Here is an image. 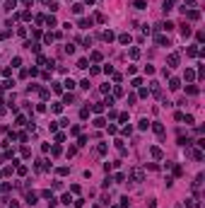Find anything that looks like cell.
I'll return each instance as SVG.
<instances>
[{
    "mask_svg": "<svg viewBox=\"0 0 205 208\" xmlns=\"http://www.w3.org/2000/svg\"><path fill=\"white\" fill-rule=\"evenodd\" d=\"M97 152H99V155H106V152H109V145H106V143H99V145H97Z\"/></svg>",
    "mask_w": 205,
    "mask_h": 208,
    "instance_id": "obj_13",
    "label": "cell"
},
{
    "mask_svg": "<svg viewBox=\"0 0 205 208\" xmlns=\"http://www.w3.org/2000/svg\"><path fill=\"white\" fill-rule=\"evenodd\" d=\"M27 172H29V170H27V167H24V165H17V174H19V177H24V174H27Z\"/></svg>",
    "mask_w": 205,
    "mask_h": 208,
    "instance_id": "obj_29",
    "label": "cell"
},
{
    "mask_svg": "<svg viewBox=\"0 0 205 208\" xmlns=\"http://www.w3.org/2000/svg\"><path fill=\"white\" fill-rule=\"evenodd\" d=\"M145 73L147 75H154V65H145Z\"/></svg>",
    "mask_w": 205,
    "mask_h": 208,
    "instance_id": "obj_42",
    "label": "cell"
},
{
    "mask_svg": "<svg viewBox=\"0 0 205 208\" xmlns=\"http://www.w3.org/2000/svg\"><path fill=\"white\" fill-rule=\"evenodd\" d=\"M92 208H99V206H92Z\"/></svg>",
    "mask_w": 205,
    "mask_h": 208,
    "instance_id": "obj_49",
    "label": "cell"
},
{
    "mask_svg": "<svg viewBox=\"0 0 205 208\" xmlns=\"http://www.w3.org/2000/svg\"><path fill=\"white\" fill-rule=\"evenodd\" d=\"M181 36H183V39H188V36H191V27H188L186 22L181 24Z\"/></svg>",
    "mask_w": 205,
    "mask_h": 208,
    "instance_id": "obj_9",
    "label": "cell"
},
{
    "mask_svg": "<svg viewBox=\"0 0 205 208\" xmlns=\"http://www.w3.org/2000/svg\"><path fill=\"white\" fill-rule=\"evenodd\" d=\"M193 160H198V162H200V160H203V152H200V150H193Z\"/></svg>",
    "mask_w": 205,
    "mask_h": 208,
    "instance_id": "obj_38",
    "label": "cell"
},
{
    "mask_svg": "<svg viewBox=\"0 0 205 208\" xmlns=\"http://www.w3.org/2000/svg\"><path fill=\"white\" fill-rule=\"evenodd\" d=\"M179 87H181L179 78H172V80H169V90H172V92H176V90H179Z\"/></svg>",
    "mask_w": 205,
    "mask_h": 208,
    "instance_id": "obj_5",
    "label": "cell"
},
{
    "mask_svg": "<svg viewBox=\"0 0 205 208\" xmlns=\"http://www.w3.org/2000/svg\"><path fill=\"white\" fill-rule=\"evenodd\" d=\"M72 203H75V208H82L85 206V198H77V201H72Z\"/></svg>",
    "mask_w": 205,
    "mask_h": 208,
    "instance_id": "obj_45",
    "label": "cell"
},
{
    "mask_svg": "<svg viewBox=\"0 0 205 208\" xmlns=\"http://www.w3.org/2000/svg\"><path fill=\"white\" fill-rule=\"evenodd\" d=\"M128 56H131L133 61H135V58H140V49H131V51H128Z\"/></svg>",
    "mask_w": 205,
    "mask_h": 208,
    "instance_id": "obj_25",
    "label": "cell"
},
{
    "mask_svg": "<svg viewBox=\"0 0 205 208\" xmlns=\"http://www.w3.org/2000/svg\"><path fill=\"white\" fill-rule=\"evenodd\" d=\"M186 92H188V95H198V87H195V85H188Z\"/></svg>",
    "mask_w": 205,
    "mask_h": 208,
    "instance_id": "obj_32",
    "label": "cell"
},
{
    "mask_svg": "<svg viewBox=\"0 0 205 208\" xmlns=\"http://www.w3.org/2000/svg\"><path fill=\"white\" fill-rule=\"evenodd\" d=\"M60 203L70 206V203H72V196H70V194H63V196H60Z\"/></svg>",
    "mask_w": 205,
    "mask_h": 208,
    "instance_id": "obj_16",
    "label": "cell"
},
{
    "mask_svg": "<svg viewBox=\"0 0 205 208\" xmlns=\"http://www.w3.org/2000/svg\"><path fill=\"white\" fill-rule=\"evenodd\" d=\"M131 177H133V182H145V174H142V170H131Z\"/></svg>",
    "mask_w": 205,
    "mask_h": 208,
    "instance_id": "obj_1",
    "label": "cell"
},
{
    "mask_svg": "<svg viewBox=\"0 0 205 208\" xmlns=\"http://www.w3.org/2000/svg\"><path fill=\"white\" fill-rule=\"evenodd\" d=\"M154 41H157V46H169V39L164 36V34H157V36H154Z\"/></svg>",
    "mask_w": 205,
    "mask_h": 208,
    "instance_id": "obj_3",
    "label": "cell"
},
{
    "mask_svg": "<svg viewBox=\"0 0 205 208\" xmlns=\"http://www.w3.org/2000/svg\"><path fill=\"white\" fill-rule=\"evenodd\" d=\"M24 46H27V49H29V51H34V53H39V49H41V46H39L36 41H27Z\"/></svg>",
    "mask_w": 205,
    "mask_h": 208,
    "instance_id": "obj_10",
    "label": "cell"
},
{
    "mask_svg": "<svg viewBox=\"0 0 205 208\" xmlns=\"http://www.w3.org/2000/svg\"><path fill=\"white\" fill-rule=\"evenodd\" d=\"M94 24V19L90 17V19H80V27H82V29H87V27H92Z\"/></svg>",
    "mask_w": 205,
    "mask_h": 208,
    "instance_id": "obj_17",
    "label": "cell"
},
{
    "mask_svg": "<svg viewBox=\"0 0 205 208\" xmlns=\"http://www.w3.org/2000/svg\"><path fill=\"white\" fill-rule=\"evenodd\" d=\"M87 116H90V109H87V106H85V109L80 111V119H87Z\"/></svg>",
    "mask_w": 205,
    "mask_h": 208,
    "instance_id": "obj_41",
    "label": "cell"
},
{
    "mask_svg": "<svg viewBox=\"0 0 205 208\" xmlns=\"http://www.w3.org/2000/svg\"><path fill=\"white\" fill-rule=\"evenodd\" d=\"M133 8H135V10H145V8H147V3H145V0H135Z\"/></svg>",
    "mask_w": 205,
    "mask_h": 208,
    "instance_id": "obj_14",
    "label": "cell"
},
{
    "mask_svg": "<svg viewBox=\"0 0 205 208\" xmlns=\"http://www.w3.org/2000/svg\"><path fill=\"white\" fill-rule=\"evenodd\" d=\"M44 22L49 24V27H56V24H58V19L53 17V15H49V17H44Z\"/></svg>",
    "mask_w": 205,
    "mask_h": 208,
    "instance_id": "obj_11",
    "label": "cell"
},
{
    "mask_svg": "<svg viewBox=\"0 0 205 208\" xmlns=\"http://www.w3.org/2000/svg\"><path fill=\"white\" fill-rule=\"evenodd\" d=\"M150 152H152V157H154V160H162V155H164L162 148H157V145H154V148H150Z\"/></svg>",
    "mask_w": 205,
    "mask_h": 208,
    "instance_id": "obj_7",
    "label": "cell"
},
{
    "mask_svg": "<svg viewBox=\"0 0 205 208\" xmlns=\"http://www.w3.org/2000/svg\"><path fill=\"white\" fill-rule=\"evenodd\" d=\"M162 10H164V15H167V12H172V10H174V0H164Z\"/></svg>",
    "mask_w": 205,
    "mask_h": 208,
    "instance_id": "obj_8",
    "label": "cell"
},
{
    "mask_svg": "<svg viewBox=\"0 0 205 208\" xmlns=\"http://www.w3.org/2000/svg\"><path fill=\"white\" fill-rule=\"evenodd\" d=\"M121 95H123V90H121L118 85H116V87H113V97H121Z\"/></svg>",
    "mask_w": 205,
    "mask_h": 208,
    "instance_id": "obj_40",
    "label": "cell"
},
{
    "mask_svg": "<svg viewBox=\"0 0 205 208\" xmlns=\"http://www.w3.org/2000/svg\"><path fill=\"white\" fill-rule=\"evenodd\" d=\"M118 41H121L123 46H126V44H131V34H121V36H118Z\"/></svg>",
    "mask_w": 205,
    "mask_h": 208,
    "instance_id": "obj_23",
    "label": "cell"
},
{
    "mask_svg": "<svg viewBox=\"0 0 205 208\" xmlns=\"http://www.w3.org/2000/svg\"><path fill=\"white\" fill-rule=\"evenodd\" d=\"M152 131L157 133V136H164V126L162 124H152Z\"/></svg>",
    "mask_w": 205,
    "mask_h": 208,
    "instance_id": "obj_12",
    "label": "cell"
},
{
    "mask_svg": "<svg viewBox=\"0 0 205 208\" xmlns=\"http://www.w3.org/2000/svg\"><path fill=\"white\" fill-rule=\"evenodd\" d=\"M36 201H39V196H36L34 191H29V194H27V203H29V206H36Z\"/></svg>",
    "mask_w": 205,
    "mask_h": 208,
    "instance_id": "obj_6",
    "label": "cell"
},
{
    "mask_svg": "<svg viewBox=\"0 0 205 208\" xmlns=\"http://www.w3.org/2000/svg\"><path fill=\"white\" fill-rule=\"evenodd\" d=\"M15 8H17V0H8V3H5V10H8V12L15 10Z\"/></svg>",
    "mask_w": 205,
    "mask_h": 208,
    "instance_id": "obj_20",
    "label": "cell"
},
{
    "mask_svg": "<svg viewBox=\"0 0 205 208\" xmlns=\"http://www.w3.org/2000/svg\"><path fill=\"white\" fill-rule=\"evenodd\" d=\"M10 208H19V203L17 201H10Z\"/></svg>",
    "mask_w": 205,
    "mask_h": 208,
    "instance_id": "obj_46",
    "label": "cell"
},
{
    "mask_svg": "<svg viewBox=\"0 0 205 208\" xmlns=\"http://www.w3.org/2000/svg\"><path fill=\"white\" fill-rule=\"evenodd\" d=\"M53 92H58V95L63 92V87H60V82H53Z\"/></svg>",
    "mask_w": 205,
    "mask_h": 208,
    "instance_id": "obj_43",
    "label": "cell"
},
{
    "mask_svg": "<svg viewBox=\"0 0 205 208\" xmlns=\"http://www.w3.org/2000/svg\"><path fill=\"white\" fill-rule=\"evenodd\" d=\"M90 58H92L94 63H99V61H101V53H99V51H92V56H90Z\"/></svg>",
    "mask_w": 205,
    "mask_h": 208,
    "instance_id": "obj_28",
    "label": "cell"
},
{
    "mask_svg": "<svg viewBox=\"0 0 205 208\" xmlns=\"http://www.w3.org/2000/svg\"><path fill=\"white\" fill-rule=\"evenodd\" d=\"M51 109H53V114H60V111H63V102H56Z\"/></svg>",
    "mask_w": 205,
    "mask_h": 208,
    "instance_id": "obj_24",
    "label": "cell"
},
{
    "mask_svg": "<svg viewBox=\"0 0 205 208\" xmlns=\"http://www.w3.org/2000/svg\"><path fill=\"white\" fill-rule=\"evenodd\" d=\"M15 87V80H5L3 85H0V90H12Z\"/></svg>",
    "mask_w": 205,
    "mask_h": 208,
    "instance_id": "obj_15",
    "label": "cell"
},
{
    "mask_svg": "<svg viewBox=\"0 0 205 208\" xmlns=\"http://www.w3.org/2000/svg\"><path fill=\"white\" fill-rule=\"evenodd\" d=\"M167 63H169V68H176V65H179V53H169Z\"/></svg>",
    "mask_w": 205,
    "mask_h": 208,
    "instance_id": "obj_2",
    "label": "cell"
},
{
    "mask_svg": "<svg viewBox=\"0 0 205 208\" xmlns=\"http://www.w3.org/2000/svg\"><path fill=\"white\" fill-rule=\"evenodd\" d=\"M94 126H97V128H104V126H106V121H104L101 116H97V119H94Z\"/></svg>",
    "mask_w": 205,
    "mask_h": 208,
    "instance_id": "obj_21",
    "label": "cell"
},
{
    "mask_svg": "<svg viewBox=\"0 0 205 208\" xmlns=\"http://www.w3.org/2000/svg\"><path fill=\"white\" fill-rule=\"evenodd\" d=\"M123 179H126V174H116L113 182H116V184H123Z\"/></svg>",
    "mask_w": 205,
    "mask_h": 208,
    "instance_id": "obj_35",
    "label": "cell"
},
{
    "mask_svg": "<svg viewBox=\"0 0 205 208\" xmlns=\"http://www.w3.org/2000/svg\"><path fill=\"white\" fill-rule=\"evenodd\" d=\"M63 85H65V90H72V87H75V80H70V78H68Z\"/></svg>",
    "mask_w": 205,
    "mask_h": 208,
    "instance_id": "obj_33",
    "label": "cell"
},
{
    "mask_svg": "<svg viewBox=\"0 0 205 208\" xmlns=\"http://www.w3.org/2000/svg\"><path fill=\"white\" fill-rule=\"evenodd\" d=\"M51 152H53V155L58 157V155H60V145H53V148H51Z\"/></svg>",
    "mask_w": 205,
    "mask_h": 208,
    "instance_id": "obj_44",
    "label": "cell"
},
{
    "mask_svg": "<svg viewBox=\"0 0 205 208\" xmlns=\"http://www.w3.org/2000/svg\"><path fill=\"white\" fill-rule=\"evenodd\" d=\"M186 80H188V82H191V80H195V73H193V70H191V68L186 70Z\"/></svg>",
    "mask_w": 205,
    "mask_h": 208,
    "instance_id": "obj_34",
    "label": "cell"
},
{
    "mask_svg": "<svg viewBox=\"0 0 205 208\" xmlns=\"http://www.w3.org/2000/svg\"><path fill=\"white\" fill-rule=\"evenodd\" d=\"M58 174H60V177H65V174H70V167H58Z\"/></svg>",
    "mask_w": 205,
    "mask_h": 208,
    "instance_id": "obj_31",
    "label": "cell"
},
{
    "mask_svg": "<svg viewBox=\"0 0 205 208\" xmlns=\"http://www.w3.org/2000/svg\"><path fill=\"white\" fill-rule=\"evenodd\" d=\"M82 8H85V5H80V3H75V5H72V12H75V15H82Z\"/></svg>",
    "mask_w": 205,
    "mask_h": 208,
    "instance_id": "obj_26",
    "label": "cell"
},
{
    "mask_svg": "<svg viewBox=\"0 0 205 208\" xmlns=\"http://www.w3.org/2000/svg\"><path fill=\"white\" fill-rule=\"evenodd\" d=\"M92 111H94V114H104V111H106L104 102H97V104H92Z\"/></svg>",
    "mask_w": 205,
    "mask_h": 208,
    "instance_id": "obj_4",
    "label": "cell"
},
{
    "mask_svg": "<svg viewBox=\"0 0 205 208\" xmlns=\"http://www.w3.org/2000/svg\"><path fill=\"white\" fill-rule=\"evenodd\" d=\"M138 128H140V131H147V128H150V121H147V119H140Z\"/></svg>",
    "mask_w": 205,
    "mask_h": 208,
    "instance_id": "obj_18",
    "label": "cell"
},
{
    "mask_svg": "<svg viewBox=\"0 0 205 208\" xmlns=\"http://www.w3.org/2000/svg\"><path fill=\"white\" fill-rule=\"evenodd\" d=\"M186 53H188V56H198V49H195V46H191V49H186Z\"/></svg>",
    "mask_w": 205,
    "mask_h": 208,
    "instance_id": "obj_37",
    "label": "cell"
},
{
    "mask_svg": "<svg viewBox=\"0 0 205 208\" xmlns=\"http://www.w3.org/2000/svg\"><path fill=\"white\" fill-rule=\"evenodd\" d=\"M128 206H131V201H128V196H123L121 198V208H128Z\"/></svg>",
    "mask_w": 205,
    "mask_h": 208,
    "instance_id": "obj_36",
    "label": "cell"
},
{
    "mask_svg": "<svg viewBox=\"0 0 205 208\" xmlns=\"http://www.w3.org/2000/svg\"><path fill=\"white\" fill-rule=\"evenodd\" d=\"M186 206H188V208H200V203H198V198H188V201H186Z\"/></svg>",
    "mask_w": 205,
    "mask_h": 208,
    "instance_id": "obj_19",
    "label": "cell"
},
{
    "mask_svg": "<svg viewBox=\"0 0 205 208\" xmlns=\"http://www.w3.org/2000/svg\"><path fill=\"white\" fill-rule=\"evenodd\" d=\"M19 65H22V58L15 56V58H12V68H19Z\"/></svg>",
    "mask_w": 205,
    "mask_h": 208,
    "instance_id": "obj_30",
    "label": "cell"
},
{
    "mask_svg": "<svg viewBox=\"0 0 205 208\" xmlns=\"http://www.w3.org/2000/svg\"><path fill=\"white\" fill-rule=\"evenodd\" d=\"M24 3H31V0H24Z\"/></svg>",
    "mask_w": 205,
    "mask_h": 208,
    "instance_id": "obj_48",
    "label": "cell"
},
{
    "mask_svg": "<svg viewBox=\"0 0 205 208\" xmlns=\"http://www.w3.org/2000/svg\"><path fill=\"white\" fill-rule=\"evenodd\" d=\"M101 36H104V41H113V32H111V29H106Z\"/></svg>",
    "mask_w": 205,
    "mask_h": 208,
    "instance_id": "obj_22",
    "label": "cell"
},
{
    "mask_svg": "<svg viewBox=\"0 0 205 208\" xmlns=\"http://www.w3.org/2000/svg\"><path fill=\"white\" fill-rule=\"evenodd\" d=\"M85 3H87V5H92V3H94V0H85Z\"/></svg>",
    "mask_w": 205,
    "mask_h": 208,
    "instance_id": "obj_47",
    "label": "cell"
},
{
    "mask_svg": "<svg viewBox=\"0 0 205 208\" xmlns=\"http://www.w3.org/2000/svg\"><path fill=\"white\" fill-rule=\"evenodd\" d=\"M87 65H90V61H87V58H80V61H77V68H82V70H85Z\"/></svg>",
    "mask_w": 205,
    "mask_h": 208,
    "instance_id": "obj_27",
    "label": "cell"
},
{
    "mask_svg": "<svg viewBox=\"0 0 205 208\" xmlns=\"http://www.w3.org/2000/svg\"><path fill=\"white\" fill-rule=\"evenodd\" d=\"M131 85H133V87H142V80H140V78H133Z\"/></svg>",
    "mask_w": 205,
    "mask_h": 208,
    "instance_id": "obj_39",
    "label": "cell"
}]
</instances>
